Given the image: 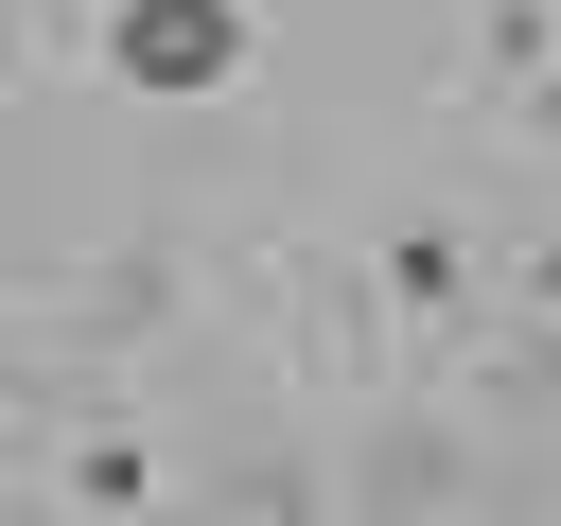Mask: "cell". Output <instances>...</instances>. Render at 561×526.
<instances>
[{"label": "cell", "mask_w": 561, "mask_h": 526, "mask_svg": "<svg viewBox=\"0 0 561 526\" xmlns=\"http://www.w3.org/2000/svg\"><path fill=\"white\" fill-rule=\"evenodd\" d=\"M158 316H175V263H158V245H140V263H105V333H158Z\"/></svg>", "instance_id": "5b68a950"}, {"label": "cell", "mask_w": 561, "mask_h": 526, "mask_svg": "<svg viewBox=\"0 0 561 526\" xmlns=\"http://www.w3.org/2000/svg\"><path fill=\"white\" fill-rule=\"evenodd\" d=\"M508 105H526V140H543V158H561V53H543V70H526V88H508Z\"/></svg>", "instance_id": "8992f818"}, {"label": "cell", "mask_w": 561, "mask_h": 526, "mask_svg": "<svg viewBox=\"0 0 561 526\" xmlns=\"http://www.w3.org/2000/svg\"><path fill=\"white\" fill-rule=\"evenodd\" d=\"M526 316H561V245H526Z\"/></svg>", "instance_id": "52a82bcc"}, {"label": "cell", "mask_w": 561, "mask_h": 526, "mask_svg": "<svg viewBox=\"0 0 561 526\" xmlns=\"http://www.w3.org/2000/svg\"><path fill=\"white\" fill-rule=\"evenodd\" d=\"M53 491H70V508H140V491H158V438H140V421H88V438L53 456Z\"/></svg>", "instance_id": "3957f363"}, {"label": "cell", "mask_w": 561, "mask_h": 526, "mask_svg": "<svg viewBox=\"0 0 561 526\" xmlns=\"http://www.w3.org/2000/svg\"><path fill=\"white\" fill-rule=\"evenodd\" d=\"M543 53H561V0H473V88H491V105H508Z\"/></svg>", "instance_id": "277c9868"}, {"label": "cell", "mask_w": 561, "mask_h": 526, "mask_svg": "<svg viewBox=\"0 0 561 526\" xmlns=\"http://www.w3.org/2000/svg\"><path fill=\"white\" fill-rule=\"evenodd\" d=\"M368 298H386V333H456L473 316V245L456 228H386L368 245Z\"/></svg>", "instance_id": "7a4b0ae2"}, {"label": "cell", "mask_w": 561, "mask_h": 526, "mask_svg": "<svg viewBox=\"0 0 561 526\" xmlns=\"http://www.w3.org/2000/svg\"><path fill=\"white\" fill-rule=\"evenodd\" d=\"M245 0H105V70L123 88H158V105H210V88H245Z\"/></svg>", "instance_id": "6da1fadb"}]
</instances>
